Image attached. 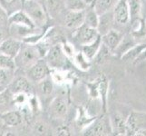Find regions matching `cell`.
<instances>
[{"mask_svg":"<svg viewBox=\"0 0 146 136\" xmlns=\"http://www.w3.org/2000/svg\"><path fill=\"white\" fill-rule=\"evenodd\" d=\"M68 112V102L64 96L54 97L48 107L49 116L54 120H61L66 116Z\"/></svg>","mask_w":146,"mask_h":136,"instance_id":"8992f818","label":"cell"},{"mask_svg":"<svg viewBox=\"0 0 146 136\" xmlns=\"http://www.w3.org/2000/svg\"><path fill=\"white\" fill-rule=\"evenodd\" d=\"M23 43L24 42L21 40L9 36L0 44V52L10 57L15 58L21 49Z\"/></svg>","mask_w":146,"mask_h":136,"instance_id":"7c38bea8","label":"cell"},{"mask_svg":"<svg viewBox=\"0 0 146 136\" xmlns=\"http://www.w3.org/2000/svg\"><path fill=\"white\" fill-rule=\"evenodd\" d=\"M8 24H16V25H20V26L28 27L31 28L37 27L23 9L18 10V11L8 16Z\"/></svg>","mask_w":146,"mask_h":136,"instance_id":"9a60e30c","label":"cell"},{"mask_svg":"<svg viewBox=\"0 0 146 136\" xmlns=\"http://www.w3.org/2000/svg\"><path fill=\"white\" fill-rule=\"evenodd\" d=\"M22 9L36 25V27H43L47 22V13L42 4L36 0H23Z\"/></svg>","mask_w":146,"mask_h":136,"instance_id":"7a4b0ae2","label":"cell"},{"mask_svg":"<svg viewBox=\"0 0 146 136\" xmlns=\"http://www.w3.org/2000/svg\"><path fill=\"white\" fill-rule=\"evenodd\" d=\"M37 91L42 96H49L54 91V84L51 79L48 77L44 78L37 84Z\"/></svg>","mask_w":146,"mask_h":136,"instance_id":"4316f807","label":"cell"},{"mask_svg":"<svg viewBox=\"0 0 146 136\" xmlns=\"http://www.w3.org/2000/svg\"><path fill=\"white\" fill-rule=\"evenodd\" d=\"M15 77V71L9 69L0 68V85L7 87Z\"/></svg>","mask_w":146,"mask_h":136,"instance_id":"f546056e","label":"cell"},{"mask_svg":"<svg viewBox=\"0 0 146 136\" xmlns=\"http://www.w3.org/2000/svg\"><path fill=\"white\" fill-rule=\"evenodd\" d=\"M44 8L46 13L53 17H57L63 9H65L64 0H46Z\"/></svg>","mask_w":146,"mask_h":136,"instance_id":"7402d4cb","label":"cell"},{"mask_svg":"<svg viewBox=\"0 0 146 136\" xmlns=\"http://www.w3.org/2000/svg\"><path fill=\"white\" fill-rule=\"evenodd\" d=\"M0 68L16 71L17 65H16V62H15V59L0 52Z\"/></svg>","mask_w":146,"mask_h":136,"instance_id":"4dcf8cb0","label":"cell"},{"mask_svg":"<svg viewBox=\"0 0 146 136\" xmlns=\"http://www.w3.org/2000/svg\"><path fill=\"white\" fill-rule=\"evenodd\" d=\"M40 58H42L41 51L36 45L23 43L19 53L14 59L16 62L17 68H23L26 70L38 61Z\"/></svg>","mask_w":146,"mask_h":136,"instance_id":"6da1fadb","label":"cell"},{"mask_svg":"<svg viewBox=\"0 0 146 136\" xmlns=\"http://www.w3.org/2000/svg\"><path fill=\"white\" fill-rule=\"evenodd\" d=\"M84 135L88 136H104L113 134L110 120L106 117H101L93 120L83 131Z\"/></svg>","mask_w":146,"mask_h":136,"instance_id":"3957f363","label":"cell"},{"mask_svg":"<svg viewBox=\"0 0 146 136\" xmlns=\"http://www.w3.org/2000/svg\"><path fill=\"white\" fill-rule=\"evenodd\" d=\"M146 48V42L140 43V44H135L133 47H131L126 53H124L121 58L123 61H134L139 55L142 54V52Z\"/></svg>","mask_w":146,"mask_h":136,"instance_id":"603a6c76","label":"cell"},{"mask_svg":"<svg viewBox=\"0 0 146 136\" xmlns=\"http://www.w3.org/2000/svg\"><path fill=\"white\" fill-rule=\"evenodd\" d=\"M31 82L27 79V76H15L12 82L8 84V90L13 94H28L32 89Z\"/></svg>","mask_w":146,"mask_h":136,"instance_id":"8fae6325","label":"cell"},{"mask_svg":"<svg viewBox=\"0 0 146 136\" xmlns=\"http://www.w3.org/2000/svg\"><path fill=\"white\" fill-rule=\"evenodd\" d=\"M50 67L44 59L40 58L31 66L26 69V76L31 83L37 84L49 76Z\"/></svg>","mask_w":146,"mask_h":136,"instance_id":"5b68a950","label":"cell"},{"mask_svg":"<svg viewBox=\"0 0 146 136\" xmlns=\"http://www.w3.org/2000/svg\"><path fill=\"white\" fill-rule=\"evenodd\" d=\"M85 10L83 11H67L65 14L64 23V26L70 29H77L84 25Z\"/></svg>","mask_w":146,"mask_h":136,"instance_id":"5bb4252c","label":"cell"},{"mask_svg":"<svg viewBox=\"0 0 146 136\" xmlns=\"http://www.w3.org/2000/svg\"><path fill=\"white\" fill-rule=\"evenodd\" d=\"M0 7L7 14V16H10L22 9L23 0H0Z\"/></svg>","mask_w":146,"mask_h":136,"instance_id":"cb8c5ba5","label":"cell"},{"mask_svg":"<svg viewBox=\"0 0 146 136\" xmlns=\"http://www.w3.org/2000/svg\"><path fill=\"white\" fill-rule=\"evenodd\" d=\"M37 2H39L40 4H42L43 6L44 7V2H46V0H36Z\"/></svg>","mask_w":146,"mask_h":136,"instance_id":"8d00e7d4","label":"cell"},{"mask_svg":"<svg viewBox=\"0 0 146 136\" xmlns=\"http://www.w3.org/2000/svg\"><path fill=\"white\" fill-rule=\"evenodd\" d=\"M14 104V94L10 92L7 87L0 92V114L13 110L12 106Z\"/></svg>","mask_w":146,"mask_h":136,"instance_id":"d6986e66","label":"cell"},{"mask_svg":"<svg viewBox=\"0 0 146 136\" xmlns=\"http://www.w3.org/2000/svg\"><path fill=\"white\" fill-rule=\"evenodd\" d=\"M114 24L113 12L109 11L99 16V23L97 27V31L100 36H104L109 30L112 29V26Z\"/></svg>","mask_w":146,"mask_h":136,"instance_id":"ac0fdd59","label":"cell"},{"mask_svg":"<svg viewBox=\"0 0 146 136\" xmlns=\"http://www.w3.org/2000/svg\"><path fill=\"white\" fill-rule=\"evenodd\" d=\"M102 36V42L103 44L106 46L111 52L113 53L116 48L119 46V44L121 42L123 41V39L124 37V34L120 32L119 30L112 28L111 30L104 34Z\"/></svg>","mask_w":146,"mask_h":136,"instance_id":"30bf717a","label":"cell"},{"mask_svg":"<svg viewBox=\"0 0 146 136\" xmlns=\"http://www.w3.org/2000/svg\"><path fill=\"white\" fill-rule=\"evenodd\" d=\"M118 0H94L91 7L99 16L106 12L112 11Z\"/></svg>","mask_w":146,"mask_h":136,"instance_id":"44dd1931","label":"cell"},{"mask_svg":"<svg viewBox=\"0 0 146 136\" xmlns=\"http://www.w3.org/2000/svg\"><path fill=\"white\" fill-rule=\"evenodd\" d=\"M131 26V36L135 40L146 37V20L143 17L134 18Z\"/></svg>","mask_w":146,"mask_h":136,"instance_id":"2e32d148","label":"cell"},{"mask_svg":"<svg viewBox=\"0 0 146 136\" xmlns=\"http://www.w3.org/2000/svg\"><path fill=\"white\" fill-rule=\"evenodd\" d=\"M44 60L49 67L55 69H62L67 64V57L62 44H55L50 47L46 54Z\"/></svg>","mask_w":146,"mask_h":136,"instance_id":"277c9868","label":"cell"},{"mask_svg":"<svg viewBox=\"0 0 146 136\" xmlns=\"http://www.w3.org/2000/svg\"><path fill=\"white\" fill-rule=\"evenodd\" d=\"M98 23H99V15L91 7H87L85 9L84 25L89 27L96 29L98 27Z\"/></svg>","mask_w":146,"mask_h":136,"instance_id":"d4e9b609","label":"cell"},{"mask_svg":"<svg viewBox=\"0 0 146 136\" xmlns=\"http://www.w3.org/2000/svg\"><path fill=\"white\" fill-rule=\"evenodd\" d=\"M0 119L7 127H17L22 123V115L18 111L10 110L0 114Z\"/></svg>","mask_w":146,"mask_h":136,"instance_id":"e0dca14e","label":"cell"},{"mask_svg":"<svg viewBox=\"0 0 146 136\" xmlns=\"http://www.w3.org/2000/svg\"><path fill=\"white\" fill-rule=\"evenodd\" d=\"M66 11H83L90 6L84 0H64Z\"/></svg>","mask_w":146,"mask_h":136,"instance_id":"484cf974","label":"cell"},{"mask_svg":"<svg viewBox=\"0 0 146 136\" xmlns=\"http://www.w3.org/2000/svg\"><path fill=\"white\" fill-rule=\"evenodd\" d=\"M114 24L121 27H125L131 21L127 0H118L112 10Z\"/></svg>","mask_w":146,"mask_h":136,"instance_id":"52a82bcc","label":"cell"},{"mask_svg":"<svg viewBox=\"0 0 146 136\" xmlns=\"http://www.w3.org/2000/svg\"><path fill=\"white\" fill-rule=\"evenodd\" d=\"M75 30L76 31L74 34V38L81 45H84L94 42L100 36L97 29L85 26V25H82L81 27Z\"/></svg>","mask_w":146,"mask_h":136,"instance_id":"9c48e42d","label":"cell"},{"mask_svg":"<svg viewBox=\"0 0 146 136\" xmlns=\"http://www.w3.org/2000/svg\"><path fill=\"white\" fill-rule=\"evenodd\" d=\"M32 132L36 135H48L51 134V128L48 123L39 120L32 124Z\"/></svg>","mask_w":146,"mask_h":136,"instance_id":"f1b7e54d","label":"cell"},{"mask_svg":"<svg viewBox=\"0 0 146 136\" xmlns=\"http://www.w3.org/2000/svg\"><path fill=\"white\" fill-rule=\"evenodd\" d=\"M145 125H146V113L133 112L126 119L128 134L135 135L139 131L146 128Z\"/></svg>","mask_w":146,"mask_h":136,"instance_id":"ba28073f","label":"cell"},{"mask_svg":"<svg viewBox=\"0 0 146 136\" xmlns=\"http://www.w3.org/2000/svg\"><path fill=\"white\" fill-rule=\"evenodd\" d=\"M131 20L142 17V0H127Z\"/></svg>","mask_w":146,"mask_h":136,"instance_id":"83f0119b","label":"cell"},{"mask_svg":"<svg viewBox=\"0 0 146 136\" xmlns=\"http://www.w3.org/2000/svg\"><path fill=\"white\" fill-rule=\"evenodd\" d=\"M102 36H99L94 42L82 45V53L88 60H92L97 54L99 49L102 45Z\"/></svg>","mask_w":146,"mask_h":136,"instance_id":"ffe728a7","label":"cell"},{"mask_svg":"<svg viewBox=\"0 0 146 136\" xmlns=\"http://www.w3.org/2000/svg\"><path fill=\"white\" fill-rule=\"evenodd\" d=\"M135 135H139V136H146V128L143 129V130H141L139 131V132L135 134Z\"/></svg>","mask_w":146,"mask_h":136,"instance_id":"e575fe53","label":"cell"},{"mask_svg":"<svg viewBox=\"0 0 146 136\" xmlns=\"http://www.w3.org/2000/svg\"><path fill=\"white\" fill-rule=\"evenodd\" d=\"M8 25V16L4 10L0 7V26Z\"/></svg>","mask_w":146,"mask_h":136,"instance_id":"d6a6232c","label":"cell"},{"mask_svg":"<svg viewBox=\"0 0 146 136\" xmlns=\"http://www.w3.org/2000/svg\"><path fill=\"white\" fill-rule=\"evenodd\" d=\"M110 120L111 128H112L113 134L116 135H127V126H126V119L124 116L118 112L113 113Z\"/></svg>","mask_w":146,"mask_h":136,"instance_id":"4fadbf2b","label":"cell"},{"mask_svg":"<svg viewBox=\"0 0 146 136\" xmlns=\"http://www.w3.org/2000/svg\"><path fill=\"white\" fill-rule=\"evenodd\" d=\"M7 87H5V86H1V85H0V92H2V91L4 90V89H6Z\"/></svg>","mask_w":146,"mask_h":136,"instance_id":"74e56055","label":"cell"},{"mask_svg":"<svg viewBox=\"0 0 146 136\" xmlns=\"http://www.w3.org/2000/svg\"><path fill=\"white\" fill-rule=\"evenodd\" d=\"M144 60H146V48L142 52V54H141L139 56L134 60V63L135 64H139L141 62L144 61Z\"/></svg>","mask_w":146,"mask_h":136,"instance_id":"836d02e7","label":"cell"},{"mask_svg":"<svg viewBox=\"0 0 146 136\" xmlns=\"http://www.w3.org/2000/svg\"><path fill=\"white\" fill-rule=\"evenodd\" d=\"M84 1L86 2V3H87V4L89 5L90 7H91V6H92V4L94 3V0H84Z\"/></svg>","mask_w":146,"mask_h":136,"instance_id":"d590c367","label":"cell"},{"mask_svg":"<svg viewBox=\"0 0 146 136\" xmlns=\"http://www.w3.org/2000/svg\"><path fill=\"white\" fill-rule=\"evenodd\" d=\"M10 36L8 25L6 26H0V44H1L5 40Z\"/></svg>","mask_w":146,"mask_h":136,"instance_id":"1f68e13d","label":"cell"}]
</instances>
